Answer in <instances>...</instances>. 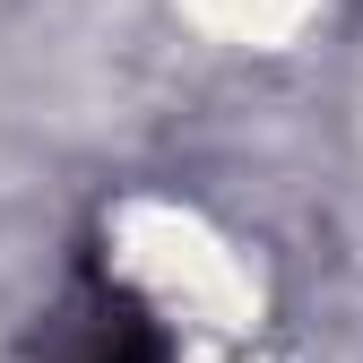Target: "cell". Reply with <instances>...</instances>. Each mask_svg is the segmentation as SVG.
Instances as JSON below:
<instances>
[{"label": "cell", "mask_w": 363, "mask_h": 363, "mask_svg": "<svg viewBox=\"0 0 363 363\" xmlns=\"http://www.w3.org/2000/svg\"><path fill=\"white\" fill-rule=\"evenodd\" d=\"M104 277L182 354H242L268 329L259 251L182 191H121L104 208Z\"/></svg>", "instance_id": "6da1fadb"}, {"label": "cell", "mask_w": 363, "mask_h": 363, "mask_svg": "<svg viewBox=\"0 0 363 363\" xmlns=\"http://www.w3.org/2000/svg\"><path fill=\"white\" fill-rule=\"evenodd\" d=\"M173 18L199 43H216V52L277 61V52H303L329 26V0H173Z\"/></svg>", "instance_id": "7a4b0ae2"}, {"label": "cell", "mask_w": 363, "mask_h": 363, "mask_svg": "<svg viewBox=\"0 0 363 363\" xmlns=\"http://www.w3.org/2000/svg\"><path fill=\"white\" fill-rule=\"evenodd\" d=\"M173 363H259V354L242 346V354H173Z\"/></svg>", "instance_id": "3957f363"}]
</instances>
